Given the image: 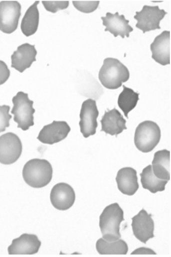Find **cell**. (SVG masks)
<instances>
[{
  "instance_id": "obj_12",
  "label": "cell",
  "mask_w": 171,
  "mask_h": 257,
  "mask_svg": "<svg viewBox=\"0 0 171 257\" xmlns=\"http://www.w3.org/2000/svg\"><path fill=\"white\" fill-rule=\"evenodd\" d=\"M70 131V127L65 121L54 120L43 127L38 139L44 144L52 145L66 139Z\"/></svg>"
},
{
  "instance_id": "obj_17",
  "label": "cell",
  "mask_w": 171,
  "mask_h": 257,
  "mask_svg": "<svg viewBox=\"0 0 171 257\" xmlns=\"http://www.w3.org/2000/svg\"><path fill=\"white\" fill-rule=\"evenodd\" d=\"M102 124L101 132L112 136H116L122 134L127 130L126 120L124 118L122 113L116 108L105 111L102 119L100 120Z\"/></svg>"
},
{
  "instance_id": "obj_22",
  "label": "cell",
  "mask_w": 171,
  "mask_h": 257,
  "mask_svg": "<svg viewBox=\"0 0 171 257\" xmlns=\"http://www.w3.org/2000/svg\"><path fill=\"white\" fill-rule=\"evenodd\" d=\"M39 3V1H36L29 7L22 21V32L27 37L34 35L38 31L40 18L38 5Z\"/></svg>"
},
{
  "instance_id": "obj_4",
  "label": "cell",
  "mask_w": 171,
  "mask_h": 257,
  "mask_svg": "<svg viewBox=\"0 0 171 257\" xmlns=\"http://www.w3.org/2000/svg\"><path fill=\"white\" fill-rule=\"evenodd\" d=\"M161 139V130L158 124L151 120L140 123L136 128L134 142L136 148L141 152H151L157 146Z\"/></svg>"
},
{
  "instance_id": "obj_10",
  "label": "cell",
  "mask_w": 171,
  "mask_h": 257,
  "mask_svg": "<svg viewBox=\"0 0 171 257\" xmlns=\"http://www.w3.org/2000/svg\"><path fill=\"white\" fill-rule=\"evenodd\" d=\"M152 215L148 214L142 209L132 218L133 233L137 239L146 244L150 238L154 237V223Z\"/></svg>"
},
{
  "instance_id": "obj_21",
  "label": "cell",
  "mask_w": 171,
  "mask_h": 257,
  "mask_svg": "<svg viewBox=\"0 0 171 257\" xmlns=\"http://www.w3.org/2000/svg\"><path fill=\"white\" fill-rule=\"evenodd\" d=\"M140 175L143 188L154 194L164 191L166 186L168 182L156 177L152 172L150 165L144 168Z\"/></svg>"
},
{
  "instance_id": "obj_18",
  "label": "cell",
  "mask_w": 171,
  "mask_h": 257,
  "mask_svg": "<svg viewBox=\"0 0 171 257\" xmlns=\"http://www.w3.org/2000/svg\"><path fill=\"white\" fill-rule=\"evenodd\" d=\"M118 190L127 196H133L139 189L137 172L134 168L126 167L122 168L116 176Z\"/></svg>"
},
{
  "instance_id": "obj_1",
  "label": "cell",
  "mask_w": 171,
  "mask_h": 257,
  "mask_svg": "<svg viewBox=\"0 0 171 257\" xmlns=\"http://www.w3.org/2000/svg\"><path fill=\"white\" fill-rule=\"evenodd\" d=\"M22 174L24 182L28 186L36 189L42 188L52 181L53 169L49 161L34 159L24 165Z\"/></svg>"
},
{
  "instance_id": "obj_27",
  "label": "cell",
  "mask_w": 171,
  "mask_h": 257,
  "mask_svg": "<svg viewBox=\"0 0 171 257\" xmlns=\"http://www.w3.org/2000/svg\"><path fill=\"white\" fill-rule=\"evenodd\" d=\"M10 71L8 66L2 61H0V86L5 83L10 78Z\"/></svg>"
},
{
  "instance_id": "obj_2",
  "label": "cell",
  "mask_w": 171,
  "mask_h": 257,
  "mask_svg": "<svg viewBox=\"0 0 171 257\" xmlns=\"http://www.w3.org/2000/svg\"><path fill=\"white\" fill-rule=\"evenodd\" d=\"M129 79L128 68L118 59H105L99 73V79L104 87L110 90L118 89Z\"/></svg>"
},
{
  "instance_id": "obj_11",
  "label": "cell",
  "mask_w": 171,
  "mask_h": 257,
  "mask_svg": "<svg viewBox=\"0 0 171 257\" xmlns=\"http://www.w3.org/2000/svg\"><path fill=\"white\" fill-rule=\"evenodd\" d=\"M50 200L54 208L58 210L66 211L74 205L76 200L72 187L65 183H58L50 192Z\"/></svg>"
},
{
  "instance_id": "obj_3",
  "label": "cell",
  "mask_w": 171,
  "mask_h": 257,
  "mask_svg": "<svg viewBox=\"0 0 171 257\" xmlns=\"http://www.w3.org/2000/svg\"><path fill=\"white\" fill-rule=\"evenodd\" d=\"M124 221V211L118 203L106 207L100 218V227L104 239L108 241L120 239V224Z\"/></svg>"
},
{
  "instance_id": "obj_25",
  "label": "cell",
  "mask_w": 171,
  "mask_h": 257,
  "mask_svg": "<svg viewBox=\"0 0 171 257\" xmlns=\"http://www.w3.org/2000/svg\"><path fill=\"white\" fill-rule=\"evenodd\" d=\"M10 110L8 105H0V133L10 126V120L12 118V115L9 113Z\"/></svg>"
},
{
  "instance_id": "obj_13",
  "label": "cell",
  "mask_w": 171,
  "mask_h": 257,
  "mask_svg": "<svg viewBox=\"0 0 171 257\" xmlns=\"http://www.w3.org/2000/svg\"><path fill=\"white\" fill-rule=\"evenodd\" d=\"M42 242L35 234L24 233L14 238L8 248L10 255H32L39 251Z\"/></svg>"
},
{
  "instance_id": "obj_15",
  "label": "cell",
  "mask_w": 171,
  "mask_h": 257,
  "mask_svg": "<svg viewBox=\"0 0 171 257\" xmlns=\"http://www.w3.org/2000/svg\"><path fill=\"white\" fill-rule=\"evenodd\" d=\"M37 54L34 45L28 43L22 45L18 47L17 50L12 55V67L22 73L36 61Z\"/></svg>"
},
{
  "instance_id": "obj_20",
  "label": "cell",
  "mask_w": 171,
  "mask_h": 257,
  "mask_svg": "<svg viewBox=\"0 0 171 257\" xmlns=\"http://www.w3.org/2000/svg\"><path fill=\"white\" fill-rule=\"evenodd\" d=\"M96 248L101 255H126L128 251V245L122 239L108 241L100 238L96 241Z\"/></svg>"
},
{
  "instance_id": "obj_6",
  "label": "cell",
  "mask_w": 171,
  "mask_h": 257,
  "mask_svg": "<svg viewBox=\"0 0 171 257\" xmlns=\"http://www.w3.org/2000/svg\"><path fill=\"white\" fill-rule=\"evenodd\" d=\"M22 153V144L16 135L9 132L0 137V163L12 164L20 159Z\"/></svg>"
},
{
  "instance_id": "obj_8",
  "label": "cell",
  "mask_w": 171,
  "mask_h": 257,
  "mask_svg": "<svg viewBox=\"0 0 171 257\" xmlns=\"http://www.w3.org/2000/svg\"><path fill=\"white\" fill-rule=\"evenodd\" d=\"M167 14L158 6H144L140 12H136L134 19L138 22L136 27L144 33L160 29V22Z\"/></svg>"
},
{
  "instance_id": "obj_16",
  "label": "cell",
  "mask_w": 171,
  "mask_h": 257,
  "mask_svg": "<svg viewBox=\"0 0 171 257\" xmlns=\"http://www.w3.org/2000/svg\"><path fill=\"white\" fill-rule=\"evenodd\" d=\"M170 32L165 31L152 43V58L162 65L170 64Z\"/></svg>"
},
{
  "instance_id": "obj_5",
  "label": "cell",
  "mask_w": 171,
  "mask_h": 257,
  "mask_svg": "<svg viewBox=\"0 0 171 257\" xmlns=\"http://www.w3.org/2000/svg\"><path fill=\"white\" fill-rule=\"evenodd\" d=\"M14 104L12 113L14 115V121L18 123V127L24 131L34 126V101L28 98V94L23 91L18 92L12 98Z\"/></svg>"
},
{
  "instance_id": "obj_7",
  "label": "cell",
  "mask_w": 171,
  "mask_h": 257,
  "mask_svg": "<svg viewBox=\"0 0 171 257\" xmlns=\"http://www.w3.org/2000/svg\"><path fill=\"white\" fill-rule=\"evenodd\" d=\"M21 16V6L16 1L0 2V31L12 34L18 28Z\"/></svg>"
},
{
  "instance_id": "obj_26",
  "label": "cell",
  "mask_w": 171,
  "mask_h": 257,
  "mask_svg": "<svg viewBox=\"0 0 171 257\" xmlns=\"http://www.w3.org/2000/svg\"><path fill=\"white\" fill-rule=\"evenodd\" d=\"M42 3L46 10L52 13L67 9L69 6L68 1H42Z\"/></svg>"
},
{
  "instance_id": "obj_24",
  "label": "cell",
  "mask_w": 171,
  "mask_h": 257,
  "mask_svg": "<svg viewBox=\"0 0 171 257\" xmlns=\"http://www.w3.org/2000/svg\"><path fill=\"white\" fill-rule=\"evenodd\" d=\"M100 3L99 1H74L72 5L79 12L88 14L96 10Z\"/></svg>"
},
{
  "instance_id": "obj_14",
  "label": "cell",
  "mask_w": 171,
  "mask_h": 257,
  "mask_svg": "<svg viewBox=\"0 0 171 257\" xmlns=\"http://www.w3.org/2000/svg\"><path fill=\"white\" fill-rule=\"evenodd\" d=\"M103 25L106 27L105 32H109L117 38L121 36L122 39L126 36L129 38L130 34L134 29L129 25L130 21L126 19L124 15L120 16L118 12L112 14L108 13L106 17H101Z\"/></svg>"
},
{
  "instance_id": "obj_28",
  "label": "cell",
  "mask_w": 171,
  "mask_h": 257,
  "mask_svg": "<svg viewBox=\"0 0 171 257\" xmlns=\"http://www.w3.org/2000/svg\"><path fill=\"white\" fill-rule=\"evenodd\" d=\"M132 255L134 254H151L156 255V253L152 249L146 247H140L134 250L132 253Z\"/></svg>"
},
{
  "instance_id": "obj_23",
  "label": "cell",
  "mask_w": 171,
  "mask_h": 257,
  "mask_svg": "<svg viewBox=\"0 0 171 257\" xmlns=\"http://www.w3.org/2000/svg\"><path fill=\"white\" fill-rule=\"evenodd\" d=\"M123 91L119 95L118 105L124 113L126 118H128V113L136 108L140 100V94L136 93L130 88L123 85Z\"/></svg>"
},
{
  "instance_id": "obj_19",
  "label": "cell",
  "mask_w": 171,
  "mask_h": 257,
  "mask_svg": "<svg viewBox=\"0 0 171 257\" xmlns=\"http://www.w3.org/2000/svg\"><path fill=\"white\" fill-rule=\"evenodd\" d=\"M152 172L160 179L170 180V152L166 149L154 154L152 165Z\"/></svg>"
},
{
  "instance_id": "obj_9",
  "label": "cell",
  "mask_w": 171,
  "mask_h": 257,
  "mask_svg": "<svg viewBox=\"0 0 171 257\" xmlns=\"http://www.w3.org/2000/svg\"><path fill=\"white\" fill-rule=\"evenodd\" d=\"M99 116L96 101L88 99L83 102L80 111L79 125L80 132L85 138L96 135L98 126L97 118Z\"/></svg>"
}]
</instances>
